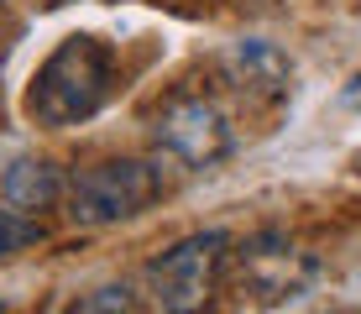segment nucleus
<instances>
[{"label":"nucleus","instance_id":"f257e3e1","mask_svg":"<svg viewBox=\"0 0 361 314\" xmlns=\"http://www.w3.org/2000/svg\"><path fill=\"white\" fill-rule=\"evenodd\" d=\"M116 47L99 42L90 32H73L53 47L27 79V116L47 131H63V126H84L116 95Z\"/></svg>","mask_w":361,"mask_h":314},{"label":"nucleus","instance_id":"f03ea898","mask_svg":"<svg viewBox=\"0 0 361 314\" xmlns=\"http://www.w3.org/2000/svg\"><path fill=\"white\" fill-rule=\"evenodd\" d=\"M163 199V173L147 157H110L94 162V168H79L68 179V220L84 225V231H99V225H121L136 220L142 210H152Z\"/></svg>","mask_w":361,"mask_h":314},{"label":"nucleus","instance_id":"7ed1b4c3","mask_svg":"<svg viewBox=\"0 0 361 314\" xmlns=\"http://www.w3.org/2000/svg\"><path fill=\"white\" fill-rule=\"evenodd\" d=\"M235 257L226 231H194L183 241H173L163 257H152L147 267V283H152V298L163 314H204L209 298L220 294V278H226V262Z\"/></svg>","mask_w":361,"mask_h":314},{"label":"nucleus","instance_id":"20e7f679","mask_svg":"<svg viewBox=\"0 0 361 314\" xmlns=\"http://www.w3.org/2000/svg\"><path fill=\"white\" fill-rule=\"evenodd\" d=\"M152 136L168 157L189 162V168H215V162L231 157L235 147V131H231V116L215 105L209 95H178L157 110L152 121Z\"/></svg>","mask_w":361,"mask_h":314},{"label":"nucleus","instance_id":"39448f33","mask_svg":"<svg viewBox=\"0 0 361 314\" xmlns=\"http://www.w3.org/2000/svg\"><path fill=\"white\" fill-rule=\"evenodd\" d=\"M241 272H246V288H252L262 304H283V298L304 294L309 278H314L319 262L309 257L304 246H293L283 231H257L252 241H241Z\"/></svg>","mask_w":361,"mask_h":314},{"label":"nucleus","instance_id":"423d86ee","mask_svg":"<svg viewBox=\"0 0 361 314\" xmlns=\"http://www.w3.org/2000/svg\"><path fill=\"white\" fill-rule=\"evenodd\" d=\"M226 73L235 84V95H246L252 105H283L293 90V63L262 37H246L226 53Z\"/></svg>","mask_w":361,"mask_h":314},{"label":"nucleus","instance_id":"0eeeda50","mask_svg":"<svg viewBox=\"0 0 361 314\" xmlns=\"http://www.w3.org/2000/svg\"><path fill=\"white\" fill-rule=\"evenodd\" d=\"M63 194H68V179L47 157H21L6 173V205H16V210H53Z\"/></svg>","mask_w":361,"mask_h":314},{"label":"nucleus","instance_id":"6e6552de","mask_svg":"<svg viewBox=\"0 0 361 314\" xmlns=\"http://www.w3.org/2000/svg\"><path fill=\"white\" fill-rule=\"evenodd\" d=\"M63 314H147L142 298H136V288L126 283H105V288H90V294H79Z\"/></svg>","mask_w":361,"mask_h":314},{"label":"nucleus","instance_id":"1a4fd4ad","mask_svg":"<svg viewBox=\"0 0 361 314\" xmlns=\"http://www.w3.org/2000/svg\"><path fill=\"white\" fill-rule=\"evenodd\" d=\"M42 220H32L27 210H16V205H0V257H16L21 246H37L42 241Z\"/></svg>","mask_w":361,"mask_h":314},{"label":"nucleus","instance_id":"9d476101","mask_svg":"<svg viewBox=\"0 0 361 314\" xmlns=\"http://www.w3.org/2000/svg\"><path fill=\"white\" fill-rule=\"evenodd\" d=\"M341 99H345V105H351V110H361V68L351 73V79H345V90H341Z\"/></svg>","mask_w":361,"mask_h":314},{"label":"nucleus","instance_id":"9b49d317","mask_svg":"<svg viewBox=\"0 0 361 314\" xmlns=\"http://www.w3.org/2000/svg\"><path fill=\"white\" fill-rule=\"evenodd\" d=\"M325 314H351V309H325Z\"/></svg>","mask_w":361,"mask_h":314}]
</instances>
